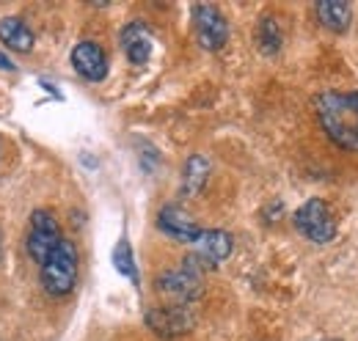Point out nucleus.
<instances>
[{
	"mask_svg": "<svg viewBox=\"0 0 358 341\" xmlns=\"http://www.w3.org/2000/svg\"><path fill=\"white\" fill-rule=\"evenodd\" d=\"M157 228L163 234H169L171 240L177 242H185V245H193L196 237L201 234V226L185 212L177 204H166L160 212H157Z\"/></svg>",
	"mask_w": 358,
	"mask_h": 341,
	"instance_id": "nucleus-9",
	"label": "nucleus"
},
{
	"mask_svg": "<svg viewBox=\"0 0 358 341\" xmlns=\"http://www.w3.org/2000/svg\"><path fill=\"white\" fill-rule=\"evenodd\" d=\"M348 99H350V105L356 108V113H358V91H348Z\"/></svg>",
	"mask_w": 358,
	"mask_h": 341,
	"instance_id": "nucleus-18",
	"label": "nucleus"
},
{
	"mask_svg": "<svg viewBox=\"0 0 358 341\" xmlns=\"http://www.w3.org/2000/svg\"><path fill=\"white\" fill-rule=\"evenodd\" d=\"M28 237H25V251L34 261H45L47 256L52 254V248L64 240L61 237V226L55 220V215L50 210H36L28 220Z\"/></svg>",
	"mask_w": 358,
	"mask_h": 341,
	"instance_id": "nucleus-6",
	"label": "nucleus"
},
{
	"mask_svg": "<svg viewBox=\"0 0 358 341\" xmlns=\"http://www.w3.org/2000/svg\"><path fill=\"white\" fill-rule=\"evenodd\" d=\"M143 322L160 339H179V336H185V333H190L196 328V314H193L190 305L166 303V305L149 308L146 317H143Z\"/></svg>",
	"mask_w": 358,
	"mask_h": 341,
	"instance_id": "nucleus-4",
	"label": "nucleus"
},
{
	"mask_svg": "<svg viewBox=\"0 0 358 341\" xmlns=\"http://www.w3.org/2000/svg\"><path fill=\"white\" fill-rule=\"evenodd\" d=\"M210 170H213V166L204 154H190L185 160V168H182V193L185 196H199L201 187L210 179Z\"/></svg>",
	"mask_w": 358,
	"mask_h": 341,
	"instance_id": "nucleus-14",
	"label": "nucleus"
},
{
	"mask_svg": "<svg viewBox=\"0 0 358 341\" xmlns=\"http://www.w3.org/2000/svg\"><path fill=\"white\" fill-rule=\"evenodd\" d=\"M69 61H72L75 72L89 83H99L108 75V55H105V50L99 44L91 42V39H83V42L75 44Z\"/></svg>",
	"mask_w": 358,
	"mask_h": 341,
	"instance_id": "nucleus-8",
	"label": "nucleus"
},
{
	"mask_svg": "<svg viewBox=\"0 0 358 341\" xmlns=\"http://www.w3.org/2000/svg\"><path fill=\"white\" fill-rule=\"evenodd\" d=\"M234 251V240L231 234L224 228H201V234L193 242V254H199L201 259H207L210 264H221L224 259H229Z\"/></svg>",
	"mask_w": 358,
	"mask_h": 341,
	"instance_id": "nucleus-11",
	"label": "nucleus"
},
{
	"mask_svg": "<svg viewBox=\"0 0 358 341\" xmlns=\"http://www.w3.org/2000/svg\"><path fill=\"white\" fill-rule=\"evenodd\" d=\"M34 31L22 17H3L0 20V44L14 50V52H31L34 50Z\"/></svg>",
	"mask_w": 358,
	"mask_h": 341,
	"instance_id": "nucleus-13",
	"label": "nucleus"
},
{
	"mask_svg": "<svg viewBox=\"0 0 358 341\" xmlns=\"http://www.w3.org/2000/svg\"><path fill=\"white\" fill-rule=\"evenodd\" d=\"M78 264H80V256H78L75 242L61 240L52 248V254L42 261V270H39L42 289L50 298H66L75 289V284H78Z\"/></svg>",
	"mask_w": 358,
	"mask_h": 341,
	"instance_id": "nucleus-2",
	"label": "nucleus"
},
{
	"mask_svg": "<svg viewBox=\"0 0 358 341\" xmlns=\"http://www.w3.org/2000/svg\"><path fill=\"white\" fill-rule=\"evenodd\" d=\"M122 50L127 55V61L133 66H143L149 58H152V50H155V36L149 31L146 22H127L124 31H122Z\"/></svg>",
	"mask_w": 358,
	"mask_h": 341,
	"instance_id": "nucleus-10",
	"label": "nucleus"
},
{
	"mask_svg": "<svg viewBox=\"0 0 358 341\" xmlns=\"http://www.w3.org/2000/svg\"><path fill=\"white\" fill-rule=\"evenodd\" d=\"M314 113L322 132L345 152H358V113L350 105L348 94L320 91L314 96Z\"/></svg>",
	"mask_w": 358,
	"mask_h": 341,
	"instance_id": "nucleus-1",
	"label": "nucleus"
},
{
	"mask_svg": "<svg viewBox=\"0 0 358 341\" xmlns=\"http://www.w3.org/2000/svg\"><path fill=\"white\" fill-rule=\"evenodd\" d=\"M113 264H116V270H119L124 278H130L133 284H138V270H135L133 248H130L127 240H119V245H116V251H113Z\"/></svg>",
	"mask_w": 358,
	"mask_h": 341,
	"instance_id": "nucleus-16",
	"label": "nucleus"
},
{
	"mask_svg": "<svg viewBox=\"0 0 358 341\" xmlns=\"http://www.w3.org/2000/svg\"><path fill=\"white\" fill-rule=\"evenodd\" d=\"M295 228L314 245H325L336 237V217L322 198H309L295 212Z\"/></svg>",
	"mask_w": 358,
	"mask_h": 341,
	"instance_id": "nucleus-3",
	"label": "nucleus"
},
{
	"mask_svg": "<svg viewBox=\"0 0 358 341\" xmlns=\"http://www.w3.org/2000/svg\"><path fill=\"white\" fill-rule=\"evenodd\" d=\"M0 69H8V72H11V69H17V66H14V61H11L6 52H0Z\"/></svg>",
	"mask_w": 358,
	"mask_h": 341,
	"instance_id": "nucleus-17",
	"label": "nucleus"
},
{
	"mask_svg": "<svg viewBox=\"0 0 358 341\" xmlns=\"http://www.w3.org/2000/svg\"><path fill=\"white\" fill-rule=\"evenodd\" d=\"M155 289H157V295L166 300V303L190 305L193 300L201 298L204 281L196 273H190L187 267H171V270H163L155 278Z\"/></svg>",
	"mask_w": 358,
	"mask_h": 341,
	"instance_id": "nucleus-5",
	"label": "nucleus"
},
{
	"mask_svg": "<svg viewBox=\"0 0 358 341\" xmlns=\"http://www.w3.org/2000/svg\"><path fill=\"white\" fill-rule=\"evenodd\" d=\"M314 14H317L320 25L334 31V34H345L353 22V8L345 0H320L314 6Z\"/></svg>",
	"mask_w": 358,
	"mask_h": 341,
	"instance_id": "nucleus-12",
	"label": "nucleus"
},
{
	"mask_svg": "<svg viewBox=\"0 0 358 341\" xmlns=\"http://www.w3.org/2000/svg\"><path fill=\"white\" fill-rule=\"evenodd\" d=\"M284 44V31H281V22L273 17V14H265L257 25V47L265 52V55H273L278 52Z\"/></svg>",
	"mask_w": 358,
	"mask_h": 341,
	"instance_id": "nucleus-15",
	"label": "nucleus"
},
{
	"mask_svg": "<svg viewBox=\"0 0 358 341\" xmlns=\"http://www.w3.org/2000/svg\"><path fill=\"white\" fill-rule=\"evenodd\" d=\"M193 28H196V39L204 50L218 52L229 42V22L221 14V8L210 6V3H199L193 8Z\"/></svg>",
	"mask_w": 358,
	"mask_h": 341,
	"instance_id": "nucleus-7",
	"label": "nucleus"
}]
</instances>
